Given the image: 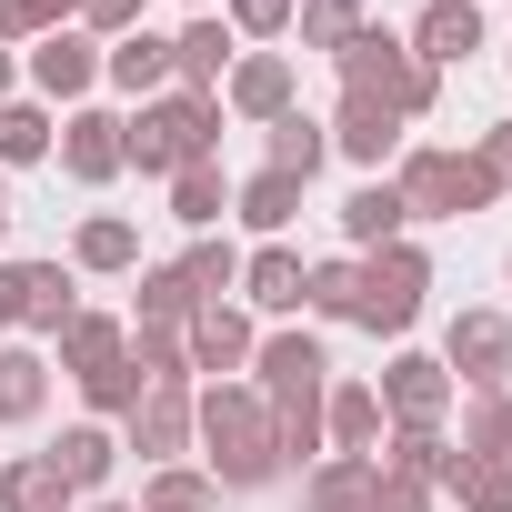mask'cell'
<instances>
[{
    "mask_svg": "<svg viewBox=\"0 0 512 512\" xmlns=\"http://www.w3.org/2000/svg\"><path fill=\"white\" fill-rule=\"evenodd\" d=\"M251 392L272 402V442H282V462H322L332 352H322L312 332H272V342H251Z\"/></svg>",
    "mask_w": 512,
    "mask_h": 512,
    "instance_id": "obj_1",
    "label": "cell"
},
{
    "mask_svg": "<svg viewBox=\"0 0 512 512\" xmlns=\"http://www.w3.org/2000/svg\"><path fill=\"white\" fill-rule=\"evenodd\" d=\"M191 432L211 442V482L221 492H262L282 472V442H272V402L251 392V382H211L191 402Z\"/></svg>",
    "mask_w": 512,
    "mask_h": 512,
    "instance_id": "obj_2",
    "label": "cell"
},
{
    "mask_svg": "<svg viewBox=\"0 0 512 512\" xmlns=\"http://www.w3.org/2000/svg\"><path fill=\"white\" fill-rule=\"evenodd\" d=\"M121 151L151 181H181L191 161L221 151V101L211 91H161V101H141V121H121Z\"/></svg>",
    "mask_w": 512,
    "mask_h": 512,
    "instance_id": "obj_3",
    "label": "cell"
},
{
    "mask_svg": "<svg viewBox=\"0 0 512 512\" xmlns=\"http://www.w3.org/2000/svg\"><path fill=\"white\" fill-rule=\"evenodd\" d=\"M332 61H342V91L382 101L392 121H422V111L442 101V71H422V61H412V41H392V31H372V21H362Z\"/></svg>",
    "mask_w": 512,
    "mask_h": 512,
    "instance_id": "obj_4",
    "label": "cell"
},
{
    "mask_svg": "<svg viewBox=\"0 0 512 512\" xmlns=\"http://www.w3.org/2000/svg\"><path fill=\"white\" fill-rule=\"evenodd\" d=\"M392 191H402V211H412V221H462V211H482V201H492V181L472 171V151H402Z\"/></svg>",
    "mask_w": 512,
    "mask_h": 512,
    "instance_id": "obj_5",
    "label": "cell"
},
{
    "mask_svg": "<svg viewBox=\"0 0 512 512\" xmlns=\"http://www.w3.org/2000/svg\"><path fill=\"white\" fill-rule=\"evenodd\" d=\"M422 292H432V262L412 241H382V251H362V332H412L422 322Z\"/></svg>",
    "mask_w": 512,
    "mask_h": 512,
    "instance_id": "obj_6",
    "label": "cell"
},
{
    "mask_svg": "<svg viewBox=\"0 0 512 512\" xmlns=\"http://www.w3.org/2000/svg\"><path fill=\"white\" fill-rule=\"evenodd\" d=\"M442 372L472 382V392H502V382H512V322H502V312H452V332H442Z\"/></svg>",
    "mask_w": 512,
    "mask_h": 512,
    "instance_id": "obj_7",
    "label": "cell"
},
{
    "mask_svg": "<svg viewBox=\"0 0 512 512\" xmlns=\"http://www.w3.org/2000/svg\"><path fill=\"white\" fill-rule=\"evenodd\" d=\"M452 392H462V382H452L432 352H402V362L382 372V412H392V432H442Z\"/></svg>",
    "mask_w": 512,
    "mask_h": 512,
    "instance_id": "obj_8",
    "label": "cell"
},
{
    "mask_svg": "<svg viewBox=\"0 0 512 512\" xmlns=\"http://www.w3.org/2000/svg\"><path fill=\"white\" fill-rule=\"evenodd\" d=\"M121 422H131V442H121V452H141L151 472H171V452L191 442V382H151Z\"/></svg>",
    "mask_w": 512,
    "mask_h": 512,
    "instance_id": "obj_9",
    "label": "cell"
},
{
    "mask_svg": "<svg viewBox=\"0 0 512 512\" xmlns=\"http://www.w3.org/2000/svg\"><path fill=\"white\" fill-rule=\"evenodd\" d=\"M61 171L91 181V191L121 181V171H131V151H121V111H71V121H61Z\"/></svg>",
    "mask_w": 512,
    "mask_h": 512,
    "instance_id": "obj_10",
    "label": "cell"
},
{
    "mask_svg": "<svg viewBox=\"0 0 512 512\" xmlns=\"http://www.w3.org/2000/svg\"><path fill=\"white\" fill-rule=\"evenodd\" d=\"M292 91H302V81H292V61H282V51H251V61H231V81H221V101H231L241 121H262V131L292 111Z\"/></svg>",
    "mask_w": 512,
    "mask_h": 512,
    "instance_id": "obj_11",
    "label": "cell"
},
{
    "mask_svg": "<svg viewBox=\"0 0 512 512\" xmlns=\"http://www.w3.org/2000/svg\"><path fill=\"white\" fill-rule=\"evenodd\" d=\"M322 131H332V151H342V161H362V171H382V161L402 151V121H392L382 101H362V91H342V111H332Z\"/></svg>",
    "mask_w": 512,
    "mask_h": 512,
    "instance_id": "obj_12",
    "label": "cell"
},
{
    "mask_svg": "<svg viewBox=\"0 0 512 512\" xmlns=\"http://www.w3.org/2000/svg\"><path fill=\"white\" fill-rule=\"evenodd\" d=\"M181 342H191V372H241L251 362V312H231V302H201L191 322H181Z\"/></svg>",
    "mask_w": 512,
    "mask_h": 512,
    "instance_id": "obj_13",
    "label": "cell"
},
{
    "mask_svg": "<svg viewBox=\"0 0 512 512\" xmlns=\"http://www.w3.org/2000/svg\"><path fill=\"white\" fill-rule=\"evenodd\" d=\"M472 51H482V11H472V0H432V11L412 21V61L422 71H452Z\"/></svg>",
    "mask_w": 512,
    "mask_h": 512,
    "instance_id": "obj_14",
    "label": "cell"
},
{
    "mask_svg": "<svg viewBox=\"0 0 512 512\" xmlns=\"http://www.w3.org/2000/svg\"><path fill=\"white\" fill-rule=\"evenodd\" d=\"M101 81V51L81 41V31H41V51H31V91L41 101H81Z\"/></svg>",
    "mask_w": 512,
    "mask_h": 512,
    "instance_id": "obj_15",
    "label": "cell"
},
{
    "mask_svg": "<svg viewBox=\"0 0 512 512\" xmlns=\"http://www.w3.org/2000/svg\"><path fill=\"white\" fill-rule=\"evenodd\" d=\"M322 442L372 462V442H382V392H372V382H332V392H322Z\"/></svg>",
    "mask_w": 512,
    "mask_h": 512,
    "instance_id": "obj_16",
    "label": "cell"
},
{
    "mask_svg": "<svg viewBox=\"0 0 512 512\" xmlns=\"http://www.w3.org/2000/svg\"><path fill=\"white\" fill-rule=\"evenodd\" d=\"M101 81L131 91V101H151V91L171 81V41H161V31H121V41L101 51Z\"/></svg>",
    "mask_w": 512,
    "mask_h": 512,
    "instance_id": "obj_17",
    "label": "cell"
},
{
    "mask_svg": "<svg viewBox=\"0 0 512 512\" xmlns=\"http://www.w3.org/2000/svg\"><path fill=\"white\" fill-rule=\"evenodd\" d=\"M302 272H312V262H302L292 241H262V251L241 262V292L262 302V312H302Z\"/></svg>",
    "mask_w": 512,
    "mask_h": 512,
    "instance_id": "obj_18",
    "label": "cell"
},
{
    "mask_svg": "<svg viewBox=\"0 0 512 512\" xmlns=\"http://www.w3.org/2000/svg\"><path fill=\"white\" fill-rule=\"evenodd\" d=\"M221 71H231V31H221V21L201 11V21H191V31L171 41V81H181V91H211V101H221Z\"/></svg>",
    "mask_w": 512,
    "mask_h": 512,
    "instance_id": "obj_19",
    "label": "cell"
},
{
    "mask_svg": "<svg viewBox=\"0 0 512 512\" xmlns=\"http://www.w3.org/2000/svg\"><path fill=\"white\" fill-rule=\"evenodd\" d=\"M231 211H241L251 231H262V241H282V231L302 221V181H292V171H251V181L231 191Z\"/></svg>",
    "mask_w": 512,
    "mask_h": 512,
    "instance_id": "obj_20",
    "label": "cell"
},
{
    "mask_svg": "<svg viewBox=\"0 0 512 512\" xmlns=\"http://www.w3.org/2000/svg\"><path fill=\"white\" fill-rule=\"evenodd\" d=\"M71 502H81V492L61 482L51 452H21L11 472H0V512H71Z\"/></svg>",
    "mask_w": 512,
    "mask_h": 512,
    "instance_id": "obj_21",
    "label": "cell"
},
{
    "mask_svg": "<svg viewBox=\"0 0 512 512\" xmlns=\"http://www.w3.org/2000/svg\"><path fill=\"white\" fill-rule=\"evenodd\" d=\"M402 221H412V211H402V191H392V181H362V191L342 201V231H352V251H382V241H402Z\"/></svg>",
    "mask_w": 512,
    "mask_h": 512,
    "instance_id": "obj_22",
    "label": "cell"
},
{
    "mask_svg": "<svg viewBox=\"0 0 512 512\" xmlns=\"http://www.w3.org/2000/svg\"><path fill=\"white\" fill-rule=\"evenodd\" d=\"M121 352H131V332H121L111 312H71V322H61V362H71L81 382H91V372H111Z\"/></svg>",
    "mask_w": 512,
    "mask_h": 512,
    "instance_id": "obj_23",
    "label": "cell"
},
{
    "mask_svg": "<svg viewBox=\"0 0 512 512\" xmlns=\"http://www.w3.org/2000/svg\"><path fill=\"white\" fill-rule=\"evenodd\" d=\"M372 472H392V482H442V492H452V472H462V452H452L442 432H392V452H382Z\"/></svg>",
    "mask_w": 512,
    "mask_h": 512,
    "instance_id": "obj_24",
    "label": "cell"
},
{
    "mask_svg": "<svg viewBox=\"0 0 512 512\" xmlns=\"http://www.w3.org/2000/svg\"><path fill=\"white\" fill-rule=\"evenodd\" d=\"M51 462H61V482H71V492H101V482H111V462H121V442H111L101 422H71V432L51 442Z\"/></svg>",
    "mask_w": 512,
    "mask_h": 512,
    "instance_id": "obj_25",
    "label": "cell"
},
{
    "mask_svg": "<svg viewBox=\"0 0 512 512\" xmlns=\"http://www.w3.org/2000/svg\"><path fill=\"white\" fill-rule=\"evenodd\" d=\"M372 492H382V472H372L362 452H332V462H312V512H372Z\"/></svg>",
    "mask_w": 512,
    "mask_h": 512,
    "instance_id": "obj_26",
    "label": "cell"
},
{
    "mask_svg": "<svg viewBox=\"0 0 512 512\" xmlns=\"http://www.w3.org/2000/svg\"><path fill=\"white\" fill-rule=\"evenodd\" d=\"M322 161H332V131H322L312 111H282V121H272V161H262V171H292V181H312Z\"/></svg>",
    "mask_w": 512,
    "mask_h": 512,
    "instance_id": "obj_27",
    "label": "cell"
},
{
    "mask_svg": "<svg viewBox=\"0 0 512 512\" xmlns=\"http://www.w3.org/2000/svg\"><path fill=\"white\" fill-rule=\"evenodd\" d=\"M41 402H51V362L21 352V342H0V422H31Z\"/></svg>",
    "mask_w": 512,
    "mask_h": 512,
    "instance_id": "obj_28",
    "label": "cell"
},
{
    "mask_svg": "<svg viewBox=\"0 0 512 512\" xmlns=\"http://www.w3.org/2000/svg\"><path fill=\"white\" fill-rule=\"evenodd\" d=\"M71 262H81V272H131V262H141V231H131L121 211H91L81 241H71Z\"/></svg>",
    "mask_w": 512,
    "mask_h": 512,
    "instance_id": "obj_29",
    "label": "cell"
},
{
    "mask_svg": "<svg viewBox=\"0 0 512 512\" xmlns=\"http://www.w3.org/2000/svg\"><path fill=\"white\" fill-rule=\"evenodd\" d=\"M462 462H512V392H472V412H462Z\"/></svg>",
    "mask_w": 512,
    "mask_h": 512,
    "instance_id": "obj_30",
    "label": "cell"
},
{
    "mask_svg": "<svg viewBox=\"0 0 512 512\" xmlns=\"http://www.w3.org/2000/svg\"><path fill=\"white\" fill-rule=\"evenodd\" d=\"M302 312L352 322V312H362V262H312V272H302Z\"/></svg>",
    "mask_w": 512,
    "mask_h": 512,
    "instance_id": "obj_31",
    "label": "cell"
},
{
    "mask_svg": "<svg viewBox=\"0 0 512 512\" xmlns=\"http://www.w3.org/2000/svg\"><path fill=\"white\" fill-rule=\"evenodd\" d=\"M131 372H141V382H191V342H181V322H141V332H131Z\"/></svg>",
    "mask_w": 512,
    "mask_h": 512,
    "instance_id": "obj_32",
    "label": "cell"
},
{
    "mask_svg": "<svg viewBox=\"0 0 512 512\" xmlns=\"http://www.w3.org/2000/svg\"><path fill=\"white\" fill-rule=\"evenodd\" d=\"M181 282H191V302H221V292H241V251L201 231V241L181 251Z\"/></svg>",
    "mask_w": 512,
    "mask_h": 512,
    "instance_id": "obj_33",
    "label": "cell"
},
{
    "mask_svg": "<svg viewBox=\"0 0 512 512\" xmlns=\"http://www.w3.org/2000/svg\"><path fill=\"white\" fill-rule=\"evenodd\" d=\"M221 211H231V181H221L211 161H191V171L171 181V221H191V231H211Z\"/></svg>",
    "mask_w": 512,
    "mask_h": 512,
    "instance_id": "obj_34",
    "label": "cell"
},
{
    "mask_svg": "<svg viewBox=\"0 0 512 512\" xmlns=\"http://www.w3.org/2000/svg\"><path fill=\"white\" fill-rule=\"evenodd\" d=\"M141 512H221V482L211 472H151L141 482Z\"/></svg>",
    "mask_w": 512,
    "mask_h": 512,
    "instance_id": "obj_35",
    "label": "cell"
},
{
    "mask_svg": "<svg viewBox=\"0 0 512 512\" xmlns=\"http://www.w3.org/2000/svg\"><path fill=\"white\" fill-rule=\"evenodd\" d=\"M81 312V292H71V272L61 262H31V332H51L61 342V322Z\"/></svg>",
    "mask_w": 512,
    "mask_h": 512,
    "instance_id": "obj_36",
    "label": "cell"
},
{
    "mask_svg": "<svg viewBox=\"0 0 512 512\" xmlns=\"http://www.w3.org/2000/svg\"><path fill=\"white\" fill-rule=\"evenodd\" d=\"M51 151V111L41 101H0V161H41Z\"/></svg>",
    "mask_w": 512,
    "mask_h": 512,
    "instance_id": "obj_37",
    "label": "cell"
},
{
    "mask_svg": "<svg viewBox=\"0 0 512 512\" xmlns=\"http://www.w3.org/2000/svg\"><path fill=\"white\" fill-rule=\"evenodd\" d=\"M81 0H0V41H41V31H71Z\"/></svg>",
    "mask_w": 512,
    "mask_h": 512,
    "instance_id": "obj_38",
    "label": "cell"
},
{
    "mask_svg": "<svg viewBox=\"0 0 512 512\" xmlns=\"http://www.w3.org/2000/svg\"><path fill=\"white\" fill-rule=\"evenodd\" d=\"M452 502L462 512H512V462H462L452 472Z\"/></svg>",
    "mask_w": 512,
    "mask_h": 512,
    "instance_id": "obj_39",
    "label": "cell"
},
{
    "mask_svg": "<svg viewBox=\"0 0 512 512\" xmlns=\"http://www.w3.org/2000/svg\"><path fill=\"white\" fill-rule=\"evenodd\" d=\"M292 21H302V41H312V51H342V41L362 31V0H302Z\"/></svg>",
    "mask_w": 512,
    "mask_h": 512,
    "instance_id": "obj_40",
    "label": "cell"
},
{
    "mask_svg": "<svg viewBox=\"0 0 512 512\" xmlns=\"http://www.w3.org/2000/svg\"><path fill=\"white\" fill-rule=\"evenodd\" d=\"M201 302H191V282H181V262H161V272H141V322H191Z\"/></svg>",
    "mask_w": 512,
    "mask_h": 512,
    "instance_id": "obj_41",
    "label": "cell"
},
{
    "mask_svg": "<svg viewBox=\"0 0 512 512\" xmlns=\"http://www.w3.org/2000/svg\"><path fill=\"white\" fill-rule=\"evenodd\" d=\"M81 392H91V412H131V402H141L151 382H141V372H131V352H121V362H111V372H91Z\"/></svg>",
    "mask_w": 512,
    "mask_h": 512,
    "instance_id": "obj_42",
    "label": "cell"
},
{
    "mask_svg": "<svg viewBox=\"0 0 512 512\" xmlns=\"http://www.w3.org/2000/svg\"><path fill=\"white\" fill-rule=\"evenodd\" d=\"M292 11H302V0H231V31L272 41V31H292Z\"/></svg>",
    "mask_w": 512,
    "mask_h": 512,
    "instance_id": "obj_43",
    "label": "cell"
},
{
    "mask_svg": "<svg viewBox=\"0 0 512 512\" xmlns=\"http://www.w3.org/2000/svg\"><path fill=\"white\" fill-rule=\"evenodd\" d=\"M472 171H482L492 191H512V121H492V131L472 141Z\"/></svg>",
    "mask_w": 512,
    "mask_h": 512,
    "instance_id": "obj_44",
    "label": "cell"
},
{
    "mask_svg": "<svg viewBox=\"0 0 512 512\" xmlns=\"http://www.w3.org/2000/svg\"><path fill=\"white\" fill-rule=\"evenodd\" d=\"M31 322V262H0V332Z\"/></svg>",
    "mask_w": 512,
    "mask_h": 512,
    "instance_id": "obj_45",
    "label": "cell"
},
{
    "mask_svg": "<svg viewBox=\"0 0 512 512\" xmlns=\"http://www.w3.org/2000/svg\"><path fill=\"white\" fill-rule=\"evenodd\" d=\"M81 21H91L101 41H121V31H141V0H81Z\"/></svg>",
    "mask_w": 512,
    "mask_h": 512,
    "instance_id": "obj_46",
    "label": "cell"
},
{
    "mask_svg": "<svg viewBox=\"0 0 512 512\" xmlns=\"http://www.w3.org/2000/svg\"><path fill=\"white\" fill-rule=\"evenodd\" d=\"M372 512H432V502H422V482H392V472H382V492H372Z\"/></svg>",
    "mask_w": 512,
    "mask_h": 512,
    "instance_id": "obj_47",
    "label": "cell"
},
{
    "mask_svg": "<svg viewBox=\"0 0 512 512\" xmlns=\"http://www.w3.org/2000/svg\"><path fill=\"white\" fill-rule=\"evenodd\" d=\"M0 101H11V51H0Z\"/></svg>",
    "mask_w": 512,
    "mask_h": 512,
    "instance_id": "obj_48",
    "label": "cell"
},
{
    "mask_svg": "<svg viewBox=\"0 0 512 512\" xmlns=\"http://www.w3.org/2000/svg\"><path fill=\"white\" fill-rule=\"evenodd\" d=\"M91 512H141V502H91Z\"/></svg>",
    "mask_w": 512,
    "mask_h": 512,
    "instance_id": "obj_49",
    "label": "cell"
},
{
    "mask_svg": "<svg viewBox=\"0 0 512 512\" xmlns=\"http://www.w3.org/2000/svg\"><path fill=\"white\" fill-rule=\"evenodd\" d=\"M0 231H11V201H0Z\"/></svg>",
    "mask_w": 512,
    "mask_h": 512,
    "instance_id": "obj_50",
    "label": "cell"
},
{
    "mask_svg": "<svg viewBox=\"0 0 512 512\" xmlns=\"http://www.w3.org/2000/svg\"><path fill=\"white\" fill-rule=\"evenodd\" d=\"M191 11H211V0H191Z\"/></svg>",
    "mask_w": 512,
    "mask_h": 512,
    "instance_id": "obj_51",
    "label": "cell"
}]
</instances>
